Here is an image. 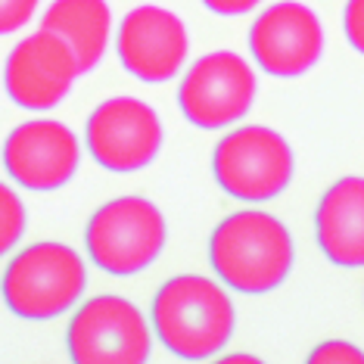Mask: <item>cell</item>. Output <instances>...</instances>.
<instances>
[{"instance_id": "cell-19", "label": "cell", "mask_w": 364, "mask_h": 364, "mask_svg": "<svg viewBox=\"0 0 364 364\" xmlns=\"http://www.w3.org/2000/svg\"><path fill=\"white\" fill-rule=\"evenodd\" d=\"M203 4L218 16H243V13H252L262 0H203Z\"/></svg>"}, {"instance_id": "cell-7", "label": "cell", "mask_w": 364, "mask_h": 364, "mask_svg": "<svg viewBox=\"0 0 364 364\" xmlns=\"http://www.w3.org/2000/svg\"><path fill=\"white\" fill-rule=\"evenodd\" d=\"M255 100V72L240 53L215 50L187 69L178 87V106L196 128L215 131L240 122Z\"/></svg>"}, {"instance_id": "cell-11", "label": "cell", "mask_w": 364, "mask_h": 364, "mask_svg": "<svg viewBox=\"0 0 364 364\" xmlns=\"http://www.w3.org/2000/svg\"><path fill=\"white\" fill-rule=\"evenodd\" d=\"M81 159L78 137L56 119H31L10 131L4 168L26 190H60L72 181Z\"/></svg>"}, {"instance_id": "cell-8", "label": "cell", "mask_w": 364, "mask_h": 364, "mask_svg": "<svg viewBox=\"0 0 364 364\" xmlns=\"http://www.w3.org/2000/svg\"><path fill=\"white\" fill-rule=\"evenodd\" d=\"M162 122L137 97H112L87 119L85 144L106 171H140L162 150Z\"/></svg>"}, {"instance_id": "cell-17", "label": "cell", "mask_w": 364, "mask_h": 364, "mask_svg": "<svg viewBox=\"0 0 364 364\" xmlns=\"http://www.w3.org/2000/svg\"><path fill=\"white\" fill-rule=\"evenodd\" d=\"M38 4L41 0H0V35L26 28L31 16L38 13Z\"/></svg>"}, {"instance_id": "cell-1", "label": "cell", "mask_w": 364, "mask_h": 364, "mask_svg": "<svg viewBox=\"0 0 364 364\" xmlns=\"http://www.w3.org/2000/svg\"><path fill=\"white\" fill-rule=\"evenodd\" d=\"M293 237L262 209L234 212L212 230L209 262L221 284L246 296L277 289L293 271Z\"/></svg>"}, {"instance_id": "cell-12", "label": "cell", "mask_w": 364, "mask_h": 364, "mask_svg": "<svg viewBox=\"0 0 364 364\" xmlns=\"http://www.w3.org/2000/svg\"><path fill=\"white\" fill-rule=\"evenodd\" d=\"M115 50L122 65L140 81H168L187 63L190 38L184 22L165 6H134L119 26Z\"/></svg>"}, {"instance_id": "cell-20", "label": "cell", "mask_w": 364, "mask_h": 364, "mask_svg": "<svg viewBox=\"0 0 364 364\" xmlns=\"http://www.w3.org/2000/svg\"><path fill=\"white\" fill-rule=\"evenodd\" d=\"M259 358H252V355H225L221 364H255Z\"/></svg>"}, {"instance_id": "cell-5", "label": "cell", "mask_w": 364, "mask_h": 364, "mask_svg": "<svg viewBox=\"0 0 364 364\" xmlns=\"http://www.w3.org/2000/svg\"><path fill=\"white\" fill-rule=\"evenodd\" d=\"M212 171L228 196L264 203L280 196L293 181V150L277 131L243 125L218 140L212 153Z\"/></svg>"}, {"instance_id": "cell-10", "label": "cell", "mask_w": 364, "mask_h": 364, "mask_svg": "<svg viewBox=\"0 0 364 364\" xmlns=\"http://www.w3.org/2000/svg\"><path fill=\"white\" fill-rule=\"evenodd\" d=\"M252 60L274 78L305 75L324 53V28L321 19L305 4L280 0L259 13L250 28Z\"/></svg>"}, {"instance_id": "cell-15", "label": "cell", "mask_w": 364, "mask_h": 364, "mask_svg": "<svg viewBox=\"0 0 364 364\" xmlns=\"http://www.w3.org/2000/svg\"><path fill=\"white\" fill-rule=\"evenodd\" d=\"M26 234V205L13 187L0 184V255H6Z\"/></svg>"}, {"instance_id": "cell-6", "label": "cell", "mask_w": 364, "mask_h": 364, "mask_svg": "<svg viewBox=\"0 0 364 364\" xmlns=\"http://www.w3.org/2000/svg\"><path fill=\"white\" fill-rule=\"evenodd\" d=\"M65 343L78 364H140L150 358L153 333L134 302L94 296L72 314Z\"/></svg>"}, {"instance_id": "cell-2", "label": "cell", "mask_w": 364, "mask_h": 364, "mask_svg": "<svg viewBox=\"0 0 364 364\" xmlns=\"http://www.w3.org/2000/svg\"><path fill=\"white\" fill-rule=\"evenodd\" d=\"M153 330L178 358L205 361L234 336V302L212 277L178 274L159 287L153 299Z\"/></svg>"}, {"instance_id": "cell-4", "label": "cell", "mask_w": 364, "mask_h": 364, "mask_svg": "<svg viewBox=\"0 0 364 364\" xmlns=\"http://www.w3.org/2000/svg\"><path fill=\"white\" fill-rule=\"evenodd\" d=\"M165 215L144 196H119L100 205L87 221V255L106 274L131 277L150 268L165 250Z\"/></svg>"}, {"instance_id": "cell-14", "label": "cell", "mask_w": 364, "mask_h": 364, "mask_svg": "<svg viewBox=\"0 0 364 364\" xmlns=\"http://www.w3.org/2000/svg\"><path fill=\"white\" fill-rule=\"evenodd\" d=\"M41 28L60 35L78 60V72L97 69L112 35V13L106 0H53L41 16Z\"/></svg>"}, {"instance_id": "cell-3", "label": "cell", "mask_w": 364, "mask_h": 364, "mask_svg": "<svg viewBox=\"0 0 364 364\" xmlns=\"http://www.w3.org/2000/svg\"><path fill=\"white\" fill-rule=\"evenodd\" d=\"M87 287L81 255L65 243H31L6 264L0 293L13 314L50 321L69 311Z\"/></svg>"}, {"instance_id": "cell-16", "label": "cell", "mask_w": 364, "mask_h": 364, "mask_svg": "<svg viewBox=\"0 0 364 364\" xmlns=\"http://www.w3.org/2000/svg\"><path fill=\"white\" fill-rule=\"evenodd\" d=\"M311 364H364V352L352 343H343V339H327L318 349H311L309 355Z\"/></svg>"}, {"instance_id": "cell-18", "label": "cell", "mask_w": 364, "mask_h": 364, "mask_svg": "<svg viewBox=\"0 0 364 364\" xmlns=\"http://www.w3.org/2000/svg\"><path fill=\"white\" fill-rule=\"evenodd\" d=\"M343 28H346V38H349V44L358 53H364V0H349V4H346Z\"/></svg>"}, {"instance_id": "cell-9", "label": "cell", "mask_w": 364, "mask_h": 364, "mask_svg": "<svg viewBox=\"0 0 364 364\" xmlns=\"http://www.w3.org/2000/svg\"><path fill=\"white\" fill-rule=\"evenodd\" d=\"M78 75L81 72L72 47L60 35L41 28L10 50L4 65V87L16 106L47 112L65 100Z\"/></svg>"}, {"instance_id": "cell-13", "label": "cell", "mask_w": 364, "mask_h": 364, "mask_svg": "<svg viewBox=\"0 0 364 364\" xmlns=\"http://www.w3.org/2000/svg\"><path fill=\"white\" fill-rule=\"evenodd\" d=\"M321 252L339 268H364V178H339L314 212Z\"/></svg>"}]
</instances>
